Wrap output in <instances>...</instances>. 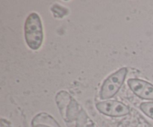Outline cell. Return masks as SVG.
<instances>
[{
  "label": "cell",
  "instance_id": "2",
  "mask_svg": "<svg viewBox=\"0 0 153 127\" xmlns=\"http://www.w3.org/2000/svg\"><path fill=\"white\" fill-rule=\"evenodd\" d=\"M127 72V68L123 67L110 75L104 81L100 92V97L102 100H108L118 92L126 77Z\"/></svg>",
  "mask_w": 153,
  "mask_h": 127
},
{
  "label": "cell",
  "instance_id": "3",
  "mask_svg": "<svg viewBox=\"0 0 153 127\" xmlns=\"http://www.w3.org/2000/svg\"><path fill=\"white\" fill-rule=\"evenodd\" d=\"M100 113L110 117H122L129 114V108L123 102L116 100H105L96 105Z\"/></svg>",
  "mask_w": 153,
  "mask_h": 127
},
{
  "label": "cell",
  "instance_id": "6",
  "mask_svg": "<svg viewBox=\"0 0 153 127\" xmlns=\"http://www.w3.org/2000/svg\"><path fill=\"white\" fill-rule=\"evenodd\" d=\"M35 127H49L47 126H45V125H42V124H39V125H37Z\"/></svg>",
  "mask_w": 153,
  "mask_h": 127
},
{
  "label": "cell",
  "instance_id": "4",
  "mask_svg": "<svg viewBox=\"0 0 153 127\" xmlns=\"http://www.w3.org/2000/svg\"><path fill=\"white\" fill-rule=\"evenodd\" d=\"M128 85L133 93L143 100H153V85L146 81L130 79Z\"/></svg>",
  "mask_w": 153,
  "mask_h": 127
},
{
  "label": "cell",
  "instance_id": "1",
  "mask_svg": "<svg viewBox=\"0 0 153 127\" xmlns=\"http://www.w3.org/2000/svg\"><path fill=\"white\" fill-rule=\"evenodd\" d=\"M25 39L28 46L33 50H37L42 45L43 40V25L39 15L31 13L27 17L24 26Z\"/></svg>",
  "mask_w": 153,
  "mask_h": 127
},
{
  "label": "cell",
  "instance_id": "5",
  "mask_svg": "<svg viewBox=\"0 0 153 127\" xmlns=\"http://www.w3.org/2000/svg\"><path fill=\"white\" fill-rule=\"evenodd\" d=\"M140 108L147 117L153 119V102H146L140 104Z\"/></svg>",
  "mask_w": 153,
  "mask_h": 127
}]
</instances>
